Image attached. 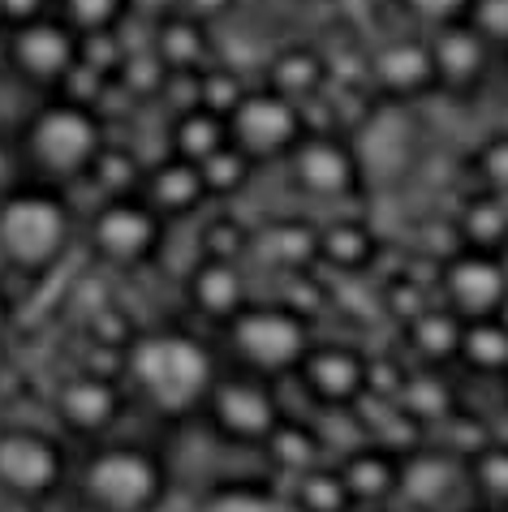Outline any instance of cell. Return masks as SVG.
Instances as JSON below:
<instances>
[{
	"mask_svg": "<svg viewBox=\"0 0 508 512\" xmlns=\"http://www.w3.org/2000/svg\"><path fill=\"white\" fill-rule=\"evenodd\" d=\"M125 371H130L134 392L155 409V414H190L207 405L211 383H216V362L203 340L186 332H151L138 336L125 353Z\"/></svg>",
	"mask_w": 508,
	"mask_h": 512,
	"instance_id": "obj_1",
	"label": "cell"
},
{
	"mask_svg": "<svg viewBox=\"0 0 508 512\" xmlns=\"http://www.w3.org/2000/svg\"><path fill=\"white\" fill-rule=\"evenodd\" d=\"M108 147L104 121L95 104H78L69 95H52L22 125V155L44 181H78L91 173L95 155Z\"/></svg>",
	"mask_w": 508,
	"mask_h": 512,
	"instance_id": "obj_2",
	"label": "cell"
},
{
	"mask_svg": "<svg viewBox=\"0 0 508 512\" xmlns=\"http://www.w3.org/2000/svg\"><path fill=\"white\" fill-rule=\"evenodd\" d=\"M74 237L69 203L48 186H13L0 198V254L9 267L39 276L61 263Z\"/></svg>",
	"mask_w": 508,
	"mask_h": 512,
	"instance_id": "obj_3",
	"label": "cell"
},
{
	"mask_svg": "<svg viewBox=\"0 0 508 512\" xmlns=\"http://www.w3.org/2000/svg\"><path fill=\"white\" fill-rule=\"evenodd\" d=\"M349 142H354V151H358L366 190L401 186L422 160V125L414 117V104L375 99V104L362 112V121L349 130Z\"/></svg>",
	"mask_w": 508,
	"mask_h": 512,
	"instance_id": "obj_4",
	"label": "cell"
},
{
	"mask_svg": "<svg viewBox=\"0 0 508 512\" xmlns=\"http://www.w3.org/2000/svg\"><path fill=\"white\" fill-rule=\"evenodd\" d=\"M224 327H229V349L237 353V362L263 379L298 371L310 349L306 319L289 306H246Z\"/></svg>",
	"mask_w": 508,
	"mask_h": 512,
	"instance_id": "obj_5",
	"label": "cell"
},
{
	"mask_svg": "<svg viewBox=\"0 0 508 512\" xmlns=\"http://www.w3.org/2000/svg\"><path fill=\"white\" fill-rule=\"evenodd\" d=\"M285 177L315 203H349L366 190L358 151L341 130H306L298 147L285 155Z\"/></svg>",
	"mask_w": 508,
	"mask_h": 512,
	"instance_id": "obj_6",
	"label": "cell"
},
{
	"mask_svg": "<svg viewBox=\"0 0 508 512\" xmlns=\"http://www.w3.org/2000/svg\"><path fill=\"white\" fill-rule=\"evenodd\" d=\"M164 495V469L143 448H104L82 469V500L95 512H151Z\"/></svg>",
	"mask_w": 508,
	"mask_h": 512,
	"instance_id": "obj_7",
	"label": "cell"
},
{
	"mask_svg": "<svg viewBox=\"0 0 508 512\" xmlns=\"http://www.w3.org/2000/svg\"><path fill=\"white\" fill-rule=\"evenodd\" d=\"M306 130V104L272 91L267 82L250 87L242 104L229 112V138L254 164H285V155L298 147Z\"/></svg>",
	"mask_w": 508,
	"mask_h": 512,
	"instance_id": "obj_8",
	"label": "cell"
},
{
	"mask_svg": "<svg viewBox=\"0 0 508 512\" xmlns=\"http://www.w3.org/2000/svg\"><path fill=\"white\" fill-rule=\"evenodd\" d=\"M78 61H82V35L56 9L5 31V65L26 87L61 91Z\"/></svg>",
	"mask_w": 508,
	"mask_h": 512,
	"instance_id": "obj_9",
	"label": "cell"
},
{
	"mask_svg": "<svg viewBox=\"0 0 508 512\" xmlns=\"http://www.w3.org/2000/svg\"><path fill=\"white\" fill-rule=\"evenodd\" d=\"M160 237H164V216L143 194L108 198L91 216V250L100 254L108 267H121V272L155 259Z\"/></svg>",
	"mask_w": 508,
	"mask_h": 512,
	"instance_id": "obj_10",
	"label": "cell"
},
{
	"mask_svg": "<svg viewBox=\"0 0 508 512\" xmlns=\"http://www.w3.org/2000/svg\"><path fill=\"white\" fill-rule=\"evenodd\" d=\"M427 39H431V56H435L440 95L474 99L478 91H487L491 74L500 69V48L491 44L470 18L435 26V31H427Z\"/></svg>",
	"mask_w": 508,
	"mask_h": 512,
	"instance_id": "obj_11",
	"label": "cell"
},
{
	"mask_svg": "<svg viewBox=\"0 0 508 512\" xmlns=\"http://www.w3.org/2000/svg\"><path fill=\"white\" fill-rule=\"evenodd\" d=\"M440 289L444 306H453L465 323L496 319L508 302V254L461 246L440 263Z\"/></svg>",
	"mask_w": 508,
	"mask_h": 512,
	"instance_id": "obj_12",
	"label": "cell"
},
{
	"mask_svg": "<svg viewBox=\"0 0 508 512\" xmlns=\"http://www.w3.org/2000/svg\"><path fill=\"white\" fill-rule=\"evenodd\" d=\"M366 82H371L375 99H397V104H422L427 95H440L427 31L384 39L366 56Z\"/></svg>",
	"mask_w": 508,
	"mask_h": 512,
	"instance_id": "obj_13",
	"label": "cell"
},
{
	"mask_svg": "<svg viewBox=\"0 0 508 512\" xmlns=\"http://www.w3.org/2000/svg\"><path fill=\"white\" fill-rule=\"evenodd\" d=\"M207 414L216 422V431L233 444H267V435L280 426V401L263 383V375L246 371L211 383Z\"/></svg>",
	"mask_w": 508,
	"mask_h": 512,
	"instance_id": "obj_14",
	"label": "cell"
},
{
	"mask_svg": "<svg viewBox=\"0 0 508 512\" xmlns=\"http://www.w3.org/2000/svg\"><path fill=\"white\" fill-rule=\"evenodd\" d=\"M298 379L323 409H349L371 392V366L349 345H310Z\"/></svg>",
	"mask_w": 508,
	"mask_h": 512,
	"instance_id": "obj_15",
	"label": "cell"
},
{
	"mask_svg": "<svg viewBox=\"0 0 508 512\" xmlns=\"http://www.w3.org/2000/svg\"><path fill=\"white\" fill-rule=\"evenodd\" d=\"M61 448L39 431H5L0 435V487L13 500H39L61 482Z\"/></svg>",
	"mask_w": 508,
	"mask_h": 512,
	"instance_id": "obj_16",
	"label": "cell"
},
{
	"mask_svg": "<svg viewBox=\"0 0 508 512\" xmlns=\"http://www.w3.org/2000/svg\"><path fill=\"white\" fill-rule=\"evenodd\" d=\"M138 194H143L164 220L190 216V211H199L207 198H211L207 194V181H203V168L194 164V160H181V155H173V151H168L164 164L147 168L143 190H138Z\"/></svg>",
	"mask_w": 508,
	"mask_h": 512,
	"instance_id": "obj_17",
	"label": "cell"
},
{
	"mask_svg": "<svg viewBox=\"0 0 508 512\" xmlns=\"http://www.w3.org/2000/svg\"><path fill=\"white\" fill-rule=\"evenodd\" d=\"M263 82L280 95L298 99V104H310V99H319L328 91L332 61H328V52H319L315 44H285L263 61Z\"/></svg>",
	"mask_w": 508,
	"mask_h": 512,
	"instance_id": "obj_18",
	"label": "cell"
},
{
	"mask_svg": "<svg viewBox=\"0 0 508 512\" xmlns=\"http://www.w3.org/2000/svg\"><path fill=\"white\" fill-rule=\"evenodd\" d=\"M457 461L461 457H448V452H409V457H401L397 495L405 500V508H422V512L440 508L457 491V482L470 478V469H461Z\"/></svg>",
	"mask_w": 508,
	"mask_h": 512,
	"instance_id": "obj_19",
	"label": "cell"
},
{
	"mask_svg": "<svg viewBox=\"0 0 508 512\" xmlns=\"http://www.w3.org/2000/svg\"><path fill=\"white\" fill-rule=\"evenodd\" d=\"M151 48L164 56L168 69H207L216 61V39L203 18L186 9H168L151 31Z\"/></svg>",
	"mask_w": 508,
	"mask_h": 512,
	"instance_id": "obj_20",
	"label": "cell"
},
{
	"mask_svg": "<svg viewBox=\"0 0 508 512\" xmlns=\"http://www.w3.org/2000/svg\"><path fill=\"white\" fill-rule=\"evenodd\" d=\"M117 409H121V392L104 375H78L56 392V414H61L65 426H74L82 435H95L104 426H112Z\"/></svg>",
	"mask_w": 508,
	"mask_h": 512,
	"instance_id": "obj_21",
	"label": "cell"
},
{
	"mask_svg": "<svg viewBox=\"0 0 508 512\" xmlns=\"http://www.w3.org/2000/svg\"><path fill=\"white\" fill-rule=\"evenodd\" d=\"M453 224H457L461 246L504 254V250H508V194L474 186L470 194L461 198Z\"/></svg>",
	"mask_w": 508,
	"mask_h": 512,
	"instance_id": "obj_22",
	"label": "cell"
},
{
	"mask_svg": "<svg viewBox=\"0 0 508 512\" xmlns=\"http://www.w3.org/2000/svg\"><path fill=\"white\" fill-rule=\"evenodd\" d=\"M186 289H190V302L199 306L207 319L229 323L237 310H246V280L233 259H207L203 254V263L190 272Z\"/></svg>",
	"mask_w": 508,
	"mask_h": 512,
	"instance_id": "obj_23",
	"label": "cell"
},
{
	"mask_svg": "<svg viewBox=\"0 0 508 512\" xmlns=\"http://www.w3.org/2000/svg\"><path fill=\"white\" fill-rule=\"evenodd\" d=\"M375 254H379V237L366 220L341 216V220L319 224V263L354 276V272H362V267L375 263Z\"/></svg>",
	"mask_w": 508,
	"mask_h": 512,
	"instance_id": "obj_24",
	"label": "cell"
},
{
	"mask_svg": "<svg viewBox=\"0 0 508 512\" xmlns=\"http://www.w3.org/2000/svg\"><path fill=\"white\" fill-rule=\"evenodd\" d=\"M229 138V117L211 112L203 104H194L186 112H173V125H168V151L181 155V160L203 164L207 155H216Z\"/></svg>",
	"mask_w": 508,
	"mask_h": 512,
	"instance_id": "obj_25",
	"label": "cell"
},
{
	"mask_svg": "<svg viewBox=\"0 0 508 512\" xmlns=\"http://www.w3.org/2000/svg\"><path fill=\"white\" fill-rule=\"evenodd\" d=\"M405 336H409V349L418 353L427 366H440V362H453L461 358V336H465V319L457 315L453 306L444 310H422L418 319L405 323Z\"/></svg>",
	"mask_w": 508,
	"mask_h": 512,
	"instance_id": "obj_26",
	"label": "cell"
},
{
	"mask_svg": "<svg viewBox=\"0 0 508 512\" xmlns=\"http://www.w3.org/2000/svg\"><path fill=\"white\" fill-rule=\"evenodd\" d=\"M254 241L285 272H306V267L319 263V224L285 216V220H272L263 233H254Z\"/></svg>",
	"mask_w": 508,
	"mask_h": 512,
	"instance_id": "obj_27",
	"label": "cell"
},
{
	"mask_svg": "<svg viewBox=\"0 0 508 512\" xmlns=\"http://www.w3.org/2000/svg\"><path fill=\"white\" fill-rule=\"evenodd\" d=\"M341 474H345L358 504H384L388 495H397L401 457H392V452H384V448H358V452H349Z\"/></svg>",
	"mask_w": 508,
	"mask_h": 512,
	"instance_id": "obj_28",
	"label": "cell"
},
{
	"mask_svg": "<svg viewBox=\"0 0 508 512\" xmlns=\"http://www.w3.org/2000/svg\"><path fill=\"white\" fill-rule=\"evenodd\" d=\"M474 375H508V323L496 319H470L461 336V358Z\"/></svg>",
	"mask_w": 508,
	"mask_h": 512,
	"instance_id": "obj_29",
	"label": "cell"
},
{
	"mask_svg": "<svg viewBox=\"0 0 508 512\" xmlns=\"http://www.w3.org/2000/svg\"><path fill=\"white\" fill-rule=\"evenodd\" d=\"M263 448L272 452V461L280 469H289L293 478L306 474V469H315V465H323V439H319V431H310L306 422H285L280 418V426L267 435Z\"/></svg>",
	"mask_w": 508,
	"mask_h": 512,
	"instance_id": "obj_30",
	"label": "cell"
},
{
	"mask_svg": "<svg viewBox=\"0 0 508 512\" xmlns=\"http://www.w3.org/2000/svg\"><path fill=\"white\" fill-rule=\"evenodd\" d=\"M293 504L298 512H354V491L341 469H328V465H315L298 474V491H293Z\"/></svg>",
	"mask_w": 508,
	"mask_h": 512,
	"instance_id": "obj_31",
	"label": "cell"
},
{
	"mask_svg": "<svg viewBox=\"0 0 508 512\" xmlns=\"http://www.w3.org/2000/svg\"><path fill=\"white\" fill-rule=\"evenodd\" d=\"M199 168H203V181H207L211 198H237L254 181V168L259 164H254L237 142H224V147L216 155H207Z\"/></svg>",
	"mask_w": 508,
	"mask_h": 512,
	"instance_id": "obj_32",
	"label": "cell"
},
{
	"mask_svg": "<svg viewBox=\"0 0 508 512\" xmlns=\"http://www.w3.org/2000/svg\"><path fill=\"white\" fill-rule=\"evenodd\" d=\"M56 13L78 35H104V31H121L125 26L130 0H56Z\"/></svg>",
	"mask_w": 508,
	"mask_h": 512,
	"instance_id": "obj_33",
	"label": "cell"
},
{
	"mask_svg": "<svg viewBox=\"0 0 508 512\" xmlns=\"http://www.w3.org/2000/svg\"><path fill=\"white\" fill-rule=\"evenodd\" d=\"M246 91H250V82L233 61H211L199 74V104L220 112V117H229V112L246 99Z\"/></svg>",
	"mask_w": 508,
	"mask_h": 512,
	"instance_id": "obj_34",
	"label": "cell"
},
{
	"mask_svg": "<svg viewBox=\"0 0 508 512\" xmlns=\"http://www.w3.org/2000/svg\"><path fill=\"white\" fill-rule=\"evenodd\" d=\"M87 177H91L108 198H121V194H138V190H143L147 168L134 160V151L104 147L100 155H95V164H91V173H87Z\"/></svg>",
	"mask_w": 508,
	"mask_h": 512,
	"instance_id": "obj_35",
	"label": "cell"
},
{
	"mask_svg": "<svg viewBox=\"0 0 508 512\" xmlns=\"http://www.w3.org/2000/svg\"><path fill=\"white\" fill-rule=\"evenodd\" d=\"M465 469H470L474 491H483V500L508 504V444H483Z\"/></svg>",
	"mask_w": 508,
	"mask_h": 512,
	"instance_id": "obj_36",
	"label": "cell"
},
{
	"mask_svg": "<svg viewBox=\"0 0 508 512\" xmlns=\"http://www.w3.org/2000/svg\"><path fill=\"white\" fill-rule=\"evenodd\" d=\"M470 173H474V181L483 190L508 194V130H491L470 151Z\"/></svg>",
	"mask_w": 508,
	"mask_h": 512,
	"instance_id": "obj_37",
	"label": "cell"
},
{
	"mask_svg": "<svg viewBox=\"0 0 508 512\" xmlns=\"http://www.w3.org/2000/svg\"><path fill=\"white\" fill-rule=\"evenodd\" d=\"M254 246V233L246 229L242 220L233 216H216L203 224V237H199V250L207 254V259H242V254Z\"/></svg>",
	"mask_w": 508,
	"mask_h": 512,
	"instance_id": "obj_38",
	"label": "cell"
},
{
	"mask_svg": "<svg viewBox=\"0 0 508 512\" xmlns=\"http://www.w3.org/2000/svg\"><path fill=\"white\" fill-rule=\"evenodd\" d=\"M392 9H397L414 31H435V26L470 18L474 0H392Z\"/></svg>",
	"mask_w": 508,
	"mask_h": 512,
	"instance_id": "obj_39",
	"label": "cell"
},
{
	"mask_svg": "<svg viewBox=\"0 0 508 512\" xmlns=\"http://www.w3.org/2000/svg\"><path fill=\"white\" fill-rule=\"evenodd\" d=\"M199 512H280V500L263 487H250V482H237V487H220L211 491Z\"/></svg>",
	"mask_w": 508,
	"mask_h": 512,
	"instance_id": "obj_40",
	"label": "cell"
},
{
	"mask_svg": "<svg viewBox=\"0 0 508 512\" xmlns=\"http://www.w3.org/2000/svg\"><path fill=\"white\" fill-rule=\"evenodd\" d=\"M470 22L483 31L500 52L508 48V0H474Z\"/></svg>",
	"mask_w": 508,
	"mask_h": 512,
	"instance_id": "obj_41",
	"label": "cell"
},
{
	"mask_svg": "<svg viewBox=\"0 0 508 512\" xmlns=\"http://www.w3.org/2000/svg\"><path fill=\"white\" fill-rule=\"evenodd\" d=\"M56 9V0H0V13H5V26H22L31 18H44Z\"/></svg>",
	"mask_w": 508,
	"mask_h": 512,
	"instance_id": "obj_42",
	"label": "cell"
},
{
	"mask_svg": "<svg viewBox=\"0 0 508 512\" xmlns=\"http://www.w3.org/2000/svg\"><path fill=\"white\" fill-rule=\"evenodd\" d=\"M177 9H186L194 18H203L207 26H216L220 18H229L237 9V0H177Z\"/></svg>",
	"mask_w": 508,
	"mask_h": 512,
	"instance_id": "obj_43",
	"label": "cell"
},
{
	"mask_svg": "<svg viewBox=\"0 0 508 512\" xmlns=\"http://www.w3.org/2000/svg\"><path fill=\"white\" fill-rule=\"evenodd\" d=\"M13 186H18V181H13V151L0 142V198H5Z\"/></svg>",
	"mask_w": 508,
	"mask_h": 512,
	"instance_id": "obj_44",
	"label": "cell"
},
{
	"mask_svg": "<svg viewBox=\"0 0 508 512\" xmlns=\"http://www.w3.org/2000/svg\"><path fill=\"white\" fill-rule=\"evenodd\" d=\"M9 512H31V508H26V500H13V508Z\"/></svg>",
	"mask_w": 508,
	"mask_h": 512,
	"instance_id": "obj_45",
	"label": "cell"
},
{
	"mask_svg": "<svg viewBox=\"0 0 508 512\" xmlns=\"http://www.w3.org/2000/svg\"><path fill=\"white\" fill-rule=\"evenodd\" d=\"M500 69H504V74H508V48L500 52Z\"/></svg>",
	"mask_w": 508,
	"mask_h": 512,
	"instance_id": "obj_46",
	"label": "cell"
},
{
	"mask_svg": "<svg viewBox=\"0 0 508 512\" xmlns=\"http://www.w3.org/2000/svg\"><path fill=\"white\" fill-rule=\"evenodd\" d=\"M0 332H5V302H0Z\"/></svg>",
	"mask_w": 508,
	"mask_h": 512,
	"instance_id": "obj_47",
	"label": "cell"
},
{
	"mask_svg": "<svg viewBox=\"0 0 508 512\" xmlns=\"http://www.w3.org/2000/svg\"><path fill=\"white\" fill-rule=\"evenodd\" d=\"M500 319H504V323H508V302H504V310H500Z\"/></svg>",
	"mask_w": 508,
	"mask_h": 512,
	"instance_id": "obj_48",
	"label": "cell"
},
{
	"mask_svg": "<svg viewBox=\"0 0 508 512\" xmlns=\"http://www.w3.org/2000/svg\"><path fill=\"white\" fill-rule=\"evenodd\" d=\"M504 254H508V250H504Z\"/></svg>",
	"mask_w": 508,
	"mask_h": 512,
	"instance_id": "obj_49",
	"label": "cell"
}]
</instances>
